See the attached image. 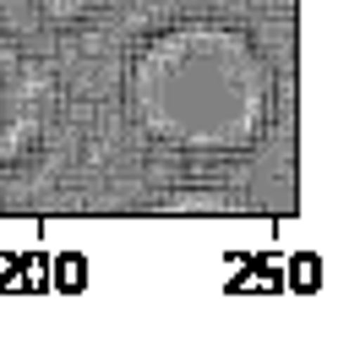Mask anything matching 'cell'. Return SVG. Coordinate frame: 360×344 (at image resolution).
Returning a JSON list of instances; mask_svg holds the SVG:
<instances>
[{
	"label": "cell",
	"mask_w": 360,
	"mask_h": 344,
	"mask_svg": "<svg viewBox=\"0 0 360 344\" xmlns=\"http://www.w3.org/2000/svg\"><path fill=\"white\" fill-rule=\"evenodd\" d=\"M273 66L246 27L186 17L126 60V115L169 153H251L273 126Z\"/></svg>",
	"instance_id": "obj_1"
},
{
	"label": "cell",
	"mask_w": 360,
	"mask_h": 344,
	"mask_svg": "<svg viewBox=\"0 0 360 344\" xmlns=\"http://www.w3.org/2000/svg\"><path fill=\"white\" fill-rule=\"evenodd\" d=\"M55 104H60V88L49 60L22 49L17 39H0V170L27 159L44 142Z\"/></svg>",
	"instance_id": "obj_2"
},
{
	"label": "cell",
	"mask_w": 360,
	"mask_h": 344,
	"mask_svg": "<svg viewBox=\"0 0 360 344\" xmlns=\"http://www.w3.org/2000/svg\"><path fill=\"white\" fill-rule=\"evenodd\" d=\"M240 197H229L224 186H180V191H164L153 203V213H207V219H224V213H240Z\"/></svg>",
	"instance_id": "obj_3"
},
{
	"label": "cell",
	"mask_w": 360,
	"mask_h": 344,
	"mask_svg": "<svg viewBox=\"0 0 360 344\" xmlns=\"http://www.w3.org/2000/svg\"><path fill=\"white\" fill-rule=\"evenodd\" d=\"M27 6H33L44 23H60V27H66V23H82V17H93L104 0H27Z\"/></svg>",
	"instance_id": "obj_4"
},
{
	"label": "cell",
	"mask_w": 360,
	"mask_h": 344,
	"mask_svg": "<svg viewBox=\"0 0 360 344\" xmlns=\"http://www.w3.org/2000/svg\"><path fill=\"white\" fill-rule=\"evenodd\" d=\"M273 6H278V11H295V0H273Z\"/></svg>",
	"instance_id": "obj_5"
}]
</instances>
